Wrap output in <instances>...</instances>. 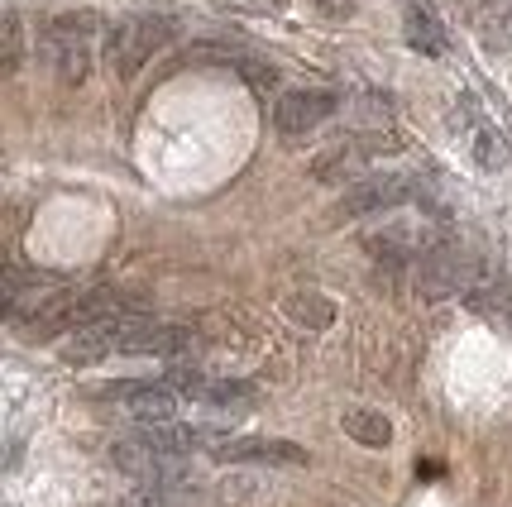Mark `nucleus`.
<instances>
[{"label": "nucleus", "mask_w": 512, "mask_h": 507, "mask_svg": "<svg viewBox=\"0 0 512 507\" xmlns=\"http://www.w3.org/2000/svg\"><path fill=\"white\" fill-rule=\"evenodd\" d=\"M168 34H173V24L163 20V15H134V20L111 29V39H106V63H111L120 77H134L154 48L168 44Z\"/></svg>", "instance_id": "obj_1"}, {"label": "nucleus", "mask_w": 512, "mask_h": 507, "mask_svg": "<svg viewBox=\"0 0 512 507\" xmlns=\"http://www.w3.org/2000/svg\"><path fill=\"white\" fill-rule=\"evenodd\" d=\"M412 177H398V173H383V177H359L355 187H345V197L331 206L335 221H359V216H383L393 211L402 201H412Z\"/></svg>", "instance_id": "obj_2"}, {"label": "nucleus", "mask_w": 512, "mask_h": 507, "mask_svg": "<svg viewBox=\"0 0 512 507\" xmlns=\"http://www.w3.org/2000/svg\"><path fill=\"white\" fill-rule=\"evenodd\" d=\"M417 278H422V292L426 297H450V292H465L474 283V259H469L460 244H436V249H426L422 254V268H417Z\"/></svg>", "instance_id": "obj_3"}, {"label": "nucleus", "mask_w": 512, "mask_h": 507, "mask_svg": "<svg viewBox=\"0 0 512 507\" xmlns=\"http://www.w3.org/2000/svg\"><path fill=\"white\" fill-rule=\"evenodd\" d=\"M197 345V335L187 326H163L149 316H125V331H120V354H187Z\"/></svg>", "instance_id": "obj_4"}, {"label": "nucleus", "mask_w": 512, "mask_h": 507, "mask_svg": "<svg viewBox=\"0 0 512 507\" xmlns=\"http://www.w3.org/2000/svg\"><path fill=\"white\" fill-rule=\"evenodd\" d=\"M125 316L134 311H120V316H101V321H87V326H77V331H67L63 340V364H96V359H106V354L120 350V331H125Z\"/></svg>", "instance_id": "obj_5"}, {"label": "nucleus", "mask_w": 512, "mask_h": 507, "mask_svg": "<svg viewBox=\"0 0 512 507\" xmlns=\"http://www.w3.org/2000/svg\"><path fill=\"white\" fill-rule=\"evenodd\" d=\"M335 106V91H283L273 106V125L283 134H312L321 120H331Z\"/></svg>", "instance_id": "obj_6"}, {"label": "nucleus", "mask_w": 512, "mask_h": 507, "mask_svg": "<svg viewBox=\"0 0 512 507\" xmlns=\"http://www.w3.org/2000/svg\"><path fill=\"white\" fill-rule=\"evenodd\" d=\"M211 455L216 460H259V464H302L307 460V450L302 445H292V441H259V436H240V441H216L211 445Z\"/></svg>", "instance_id": "obj_7"}, {"label": "nucleus", "mask_w": 512, "mask_h": 507, "mask_svg": "<svg viewBox=\"0 0 512 507\" xmlns=\"http://www.w3.org/2000/svg\"><path fill=\"white\" fill-rule=\"evenodd\" d=\"M125 407H130L139 421H173L178 417V388L173 383H134L130 397H125Z\"/></svg>", "instance_id": "obj_8"}, {"label": "nucleus", "mask_w": 512, "mask_h": 507, "mask_svg": "<svg viewBox=\"0 0 512 507\" xmlns=\"http://www.w3.org/2000/svg\"><path fill=\"white\" fill-rule=\"evenodd\" d=\"M340 426H345L350 441L369 445V450H383V445L393 441V421L383 417V412H374V407H350V412L340 417Z\"/></svg>", "instance_id": "obj_9"}, {"label": "nucleus", "mask_w": 512, "mask_h": 507, "mask_svg": "<svg viewBox=\"0 0 512 507\" xmlns=\"http://www.w3.org/2000/svg\"><path fill=\"white\" fill-rule=\"evenodd\" d=\"M407 44L417 48V53H446V29L441 20L426 10V5H407Z\"/></svg>", "instance_id": "obj_10"}, {"label": "nucleus", "mask_w": 512, "mask_h": 507, "mask_svg": "<svg viewBox=\"0 0 512 507\" xmlns=\"http://www.w3.org/2000/svg\"><path fill=\"white\" fill-rule=\"evenodd\" d=\"M201 402H211V407H230V412H240L254 402V388L249 383H225V378H206L201 383Z\"/></svg>", "instance_id": "obj_11"}, {"label": "nucleus", "mask_w": 512, "mask_h": 507, "mask_svg": "<svg viewBox=\"0 0 512 507\" xmlns=\"http://www.w3.org/2000/svg\"><path fill=\"white\" fill-rule=\"evenodd\" d=\"M96 15L91 10H77V15H58L48 24V44H87V34H96Z\"/></svg>", "instance_id": "obj_12"}, {"label": "nucleus", "mask_w": 512, "mask_h": 507, "mask_svg": "<svg viewBox=\"0 0 512 507\" xmlns=\"http://www.w3.org/2000/svg\"><path fill=\"white\" fill-rule=\"evenodd\" d=\"M53 67H58V82H82L87 77V67H91V53L87 44H53Z\"/></svg>", "instance_id": "obj_13"}, {"label": "nucleus", "mask_w": 512, "mask_h": 507, "mask_svg": "<svg viewBox=\"0 0 512 507\" xmlns=\"http://www.w3.org/2000/svg\"><path fill=\"white\" fill-rule=\"evenodd\" d=\"M120 507H178V488H168V484H139Z\"/></svg>", "instance_id": "obj_14"}, {"label": "nucleus", "mask_w": 512, "mask_h": 507, "mask_svg": "<svg viewBox=\"0 0 512 507\" xmlns=\"http://www.w3.org/2000/svg\"><path fill=\"white\" fill-rule=\"evenodd\" d=\"M0 29H5V58H0V63H5V72H20V58H24V29H20V15L10 10Z\"/></svg>", "instance_id": "obj_15"}, {"label": "nucleus", "mask_w": 512, "mask_h": 507, "mask_svg": "<svg viewBox=\"0 0 512 507\" xmlns=\"http://www.w3.org/2000/svg\"><path fill=\"white\" fill-rule=\"evenodd\" d=\"M474 154H479V163H484V168H503V144L493 139V130L474 134Z\"/></svg>", "instance_id": "obj_16"}, {"label": "nucleus", "mask_w": 512, "mask_h": 507, "mask_svg": "<svg viewBox=\"0 0 512 507\" xmlns=\"http://www.w3.org/2000/svg\"><path fill=\"white\" fill-rule=\"evenodd\" d=\"M292 311H297V316H312V321H326V316H331V311L321 307V297H297Z\"/></svg>", "instance_id": "obj_17"}]
</instances>
